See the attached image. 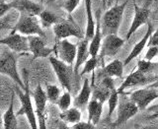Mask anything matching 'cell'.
I'll return each mask as SVG.
<instances>
[{
    "label": "cell",
    "instance_id": "6da1fadb",
    "mask_svg": "<svg viewBox=\"0 0 158 129\" xmlns=\"http://www.w3.org/2000/svg\"><path fill=\"white\" fill-rule=\"evenodd\" d=\"M127 2L128 0H127V1L122 4L114 5L113 7L108 9L105 14L103 15L101 21L102 36L106 37L108 34H118Z\"/></svg>",
    "mask_w": 158,
    "mask_h": 129
},
{
    "label": "cell",
    "instance_id": "7a4b0ae2",
    "mask_svg": "<svg viewBox=\"0 0 158 129\" xmlns=\"http://www.w3.org/2000/svg\"><path fill=\"white\" fill-rule=\"evenodd\" d=\"M25 85L26 88L25 90L20 88L18 85L16 87V93L19 97L20 103H21V107L16 113L17 116L19 115H25L27 117V120L29 122L31 129H39L38 124V118L36 115V111L34 110L32 99H31V94H30V89H29V81L26 78L25 81Z\"/></svg>",
    "mask_w": 158,
    "mask_h": 129
},
{
    "label": "cell",
    "instance_id": "3957f363",
    "mask_svg": "<svg viewBox=\"0 0 158 129\" xmlns=\"http://www.w3.org/2000/svg\"><path fill=\"white\" fill-rule=\"evenodd\" d=\"M12 32H16L23 36H40L46 38V33L42 27L41 22L39 21L37 16L27 14H20L17 23L15 24Z\"/></svg>",
    "mask_w": 158,
    "mask_h": 129
},
{
    "label": "cell",
    "instance_id": "277c9868",
    "mask_svg": "<svg viewBox=\"0 0 158 129\" xmlns=\"http://www.w3.org/2000/svg\"><path fill=\"white\" fill-rule=\"evenodd\" d=\"M48 60L61 87L65 91L71 92L73 86V78L75 77L73 65H69V64L61 61L60 59L54 56H49Z\"/></svg>",
    "mask_w": 158,
    "mask_h": 129
},
{
    "label": "cell",
    "instance_id": "5b68a950",
    "mask_svg": "<svg viewBox=\"0 0 158 129\" xmlns=\"http://www.w3.org/2000/svg\"><path fill=\"white\" fill-rule=\"evenodd\" d=\"M0 74L8 76L16 83V85L25 90L26 85H25V83L19 75L17 59L13 51L4 50L0 54Z\"/></svg>",
    "mask_w": 158,
    "mask_h": 129
},
{
    "label": "cell",
    "instance_id": "8992f818",
    "mask_svg": "<svg viewBox=\"0 0 158 129\" xmlns=\"http://www.w3.org/2000/svg\"><path fill=\"white\" fill-rule=\"evenodd\" d=\"M157 79L158 76L156 75H153V74H144L136 69V70L132 71L130 75L126 77V79L122 83V85L118 87V91L120 94H122L127 89L148 86L150 84L154 83Z\"/></svg>",
    "mask_w": 158,
    "mask_h": 129
},
{
    "label": "cell",
    "instance_id": "52a82bcc",
    "mask_svg": "<svg viewBox=\"0 0 158 129\" xmlns=\"http://www.w3.org/2000/svg\"><path fill=\"white\" fill-rule=\"evenodd\" d=\"M130 99L137 106L139 111H144L153 101L158 99V89L148 85L131 93Z\"/></svg>",
    "mask_w": 158,
    "mask_h": 129
},
{
    "label": "cell",
    "instance_id": "ba28073f",
    "mask_svg": "<svg viewBox=\"0 0 158 129\" xmlns=\"http://www.w3.org/2000/svg\"><path fill=\"white\" fill-rule=\"evenodd\" d=\"M33 98L36 107V115L38 118L39 129H48L47 127V119H46V107H47V94L43 87L39 85L36 87L33 93Z\"/></svg>",
    "mask_w": 158,
    "mask_h": 129
},
{
    "label": "cell",
    "instance_id": "9c48e42d",
    "mask_svg": "<svg viewBox=\"0 0 158 129\" xmlns=\"http://www.w3.org/2000/svg\"><path fill=\"white\" fill-rule=\"evenodd\" d=\"M52 30L57 41L70 37H74L79 39H82L84 38L80 28L77 26V24L73 20H70V21L62 20L61 22L54 25L52 27Z\"/></svg>",
    "mask_w": 158,
    "mask_h": 129
},
{
    "label": "cell",
    "instance_id": "30bf717a",
    "mask_svg": "<svg viewBox=\"0 0 158 129\" xmlns=\"http://www.w3.org/2000/svg\"><path fill=\"white\" fill-rule=\"evenodd\" d=\"M0 44L6 46L10 50L16 53H28L30 51L28 37L11 32L7 37L0 39Z\"/></svg>",
    "mask_w": 158,
    "mask_h": 129
},
{
    "label": "cell",
    "instance_id": "8fae6325",
    "mask_svg": "<svg viewBox=\"0 0 158 129\" xmlns=\"http://www.w3.org/2000/svg\"><path fill=\"white\" fill-rule=\"evenodd\" d=\"M54 52L58 56L57 58L69 65H73L76 59L77 46L70 42L68 39H59L54 46Z\"/></svg>",
    "mask_w": 158,
    "mask_h": 129
},
{
    "label": "cell",
    "instance_id": "7c38bea8",
    "mask_svg": "<svg viewBox=\"0 0 158 129\" xmlns=\"http://www.w3.org/2000/svg\"><path fill=\"white\" fill-rule=\"evenodd\" d=\"M139 111V108L133 103L130 98L127 99L123 97L122 100L118 102V112H117V119L115 121L117 126H120L127 120H130L137 112Z\"/></svg>",
    "mask_w": 158,
    "mask_h": 129
},
{
    "label": "cell",
    "instance_id": "4fadbf2b",
    "mask_svg": "<svg viewBox=\"0 0 158 129\" xmlns=\"http://www.w3.org/2000/svg\"><path fill=\"white\" fill-rule=\"evenodd\" d=\"M46 38L40 36H29V47L30 52L33 54V57L36 58H46L49 57L54 51V48H49L46 44Z\"/></svg>",
    "mask_w": 158,
    "mask_h": 129
},
{
    "label": "cell",
    "instance_id": "5bb4252c",
    "mask_svg": "<svg viewBox=\"0 0 158 129\" xmlns=\"http://www.w3.org/2000/svg\"><path fill=\"white\" fill-rule=\"evenodd\" d=\"M126 39H123L118 34H108L105 37L102 42V51H101V57H114L116 56L118 52L121 50Z\"/></svg>",
    "mask_w": 158,
    "mask_h": 129
},
{
    "label": "cell",
    "instance_id": "9a60e30c",
    "mask_svg": "<svg viewBox=\"0 0 158 129\" xmlns=\"http://www.w3.org/2000/svg\"><path fill=\"white\" fill-rule=\"evenodd\" d=\"M150 16V9L148 7H139L136 3H135V16H133L132 22L130 29H128V32L126 36V41L127 39H130V38L135 34L138 29L141 26H143L144 24L148 22V19Z\"/></svg>",
    "mask_w": 158,
    "mask_h": 129
},
{
    "label": "cell",
    "instance_id": "2e32d148",
    "mask_svg": "<svg viewBox=\"0 0 158 129\" xmlns=\"http://www.w3.org/2000/svg\"><path fill=\"white\" fill-rule=\"evenodd\" d=\"M10 2L12 4V8L17 10L20 14L39 16L44 9L42 4L34 2L32 0H12Z\"/></svg>",
    "mask_w": 158,
    "mask_h": 129
},
{
    "label": "cell",
    "instance_id": "e0dca14e",
    "mask_svg": "<svg viewBox=\"0 0 158 129\" xmlns=\"http://www.w3.org/2000/svg\"><path fill=\"white\" fill-rule=\"evenodd\" d=\"M92 87L89 83V79L85 78L84 79L82 88L79 94L74 99V107L79 108L81 111L87 110V106L89 102H90V98L92 96Z\"/></svg>",
    "mask_w": 158,
    "mask_h": 129
},
{
    "label": "cell",
    "instance_id": "ac0fdd59",
    "mask_svg": "<svg viewBox=\"0 0 158 129\" xmlns=\"http://www.w3.org/2000/svg\"><path fill=\"white\" fill-rule=\"evenodd\" d=\"M89 56H90V53H89V41L83 38L82 39H80V42L77 44V54L73 67L75 76L78 75L79 69L82 66V64H85V62L88 60Z\"/></svg>",
    "mask_w": 158,
    "mask_h": 129
},
{
    "label": "cell",
    "instance_id": "d6986e66",
    "mask_svg": "<svg viewBox=\"0 0 158 129\" xmlns=\"http://www.w3.org/2000/svg\"><path fill=\"white\" fill-rule=\"evenodd\" d=\"M152 33H153V27H152V25L150 23H148L147 31H146L145 34L143 36V38L140 39V41L138 42L135 46H133L132 50L127 55V57L125 59V61H123V65H125V66L127 65L128 63H130L131 61H132L133 59H135V57H137L142 52V50L144 49V47L147 46V42H148V41H149L150 36L152 34Z\"/></svg>",
    "mask_w": 158,
    "mask_h": 129
},
{
    "label": "cell",
    "instance_id": "ffe728a7",
    "mask_svg": "<svg viewBox=\"0 0 158 129\" xmlns=\"http://www.w3.org/2000/svg\"><path fill=\"white\" fill-rule=\"evenodd\" d=\"M85 2V10H86V31L84 34V38L90 42L95 34L96 31V22L94 20L93 12H92V0H84Z\"/></svg>",
    "mask_w": 158,
    "mask_h": 129
},
{
    "label": "cell",
    "instance_id": "44dd1931",
    "mask_svg": "<svg viewBox=\"0 0 158 129\" xmlns=\"http://www.w3.org/2000/svg\"><path fill=\"white\" fill-rule=\"evenodd\" d=\"M100 12H97V19L98 21L96 23V31L95 34L92 38V39L89 42V53L91 57H97L98 52L100 51V48L102 46V33H101V21H100Z\"/></svg>",
    "mask_w": 158,
    "mask_h": 129
},
{
    "label": "cell",
    "instance_id": "7402d4cb",
    "mask_svg": "<svg viewBox=\"0 0 158 129\" xmlns=\"http://www.w3.org/2000/svg\"><path fill=\"white\" fill-rule=\"evenodd\" d=\"M103 103L95 100V99H91L88 103V121L92 122L94 125H97L101 120V116L103 113Z\"/></svg>",
    "mask_w": 158,
    "mask_h": 129
},
{
    "label": "cell",
    "instance_id": "603a6c76",
    "mask_svg": "<svg viewBox=\"0 0 158 129\" xmlns=\"http://www.w3.org/2000/svg\"><path fill=\"white\" fill-rule=\"evenodd\" d=\"M14 97L15 95L12 94L9 107L3 115V129H17L18 127L17 115L14 111Z\"/></svg>",
    "mask_w": 158,
    "mask_h": 129
},
{
    "label": "cell",
    "instance_id": "cb8c5ba5",
    "mask_svg": "<svg viewBox=\"0 0 158 129\" xmlns=\"http://www.w3.org/2000/svg\"><path fill=\"white\" fill-rule=\"evenodd\" d=\"M123 62H122L118 59L111 61L108 65H105L102 69V76H107L111 78H121L123 74Z\"/></svg>",
    "mask_w": 158,
    "mask_h": 129
},
{
    "label": "cell",
    "instance_id": "d4e9b609",
    "mask_svg": "<svg viewBox=\"0 0 158 129\" xmlns=\"http://www.w3.org/2000/svg\"><path fill=\"white\" fill-rule=\"evenodd\" d=\"M40 22L44 29H48L51 27H53L54 25L61 22L63 19H61L59 16H57L56 14H54L53 12L49 11V10L44 9L42 13L39 15Z\"/></svg>",
    "mask_w": 158,
    "mask_h": 129
},
{
    "label": "cell",
    "instance_id": "484cf974",
    "mask_svg": "<svg viewBox=\"0 0 158 129\" xmlns=\"http://www.w3.org/2000/svg\"><path fill=\"white\" fill-rule=\"evenodd\" d=\"M81 116H82L81 111L75 107H69L68 110L59 113L60 119L65 123H69V124H75V123L81 121Z\"/></svg>",
    "mask_w": 158,
    "mask_h": 129
},
{
    "label": "cell",
    "instance_id": "4316f807",
    "mask_svg": "<svg viewBox=\"0 0 158 129\" xmlns=\"http://www.w3.org/2000/svg\"><path fill=\"white\" fill-rule=\"evenodd\" d=\"M113 91L114 90H111L110 88H108L102 82H100V84L92 91V99H95V100L104 103L106 101H108V99Z\"/></svg>",
    "mask_w": 158,
    "mask_h": 129
},
{
    "label": "cell",
    "instance_id": "83f0119b",
    "mask_svg": "<svg viewBox=\"0 0 158 129\" xmlns=\"http://www.w3.org/2000/svg\"><path fill=\"white\" fill-rule=\"evenodd\" d=\"M137 70L144 74H153L154 72L158 71V62H152L146 59H140L137 61Z\"/></svg>",
    "mask_w": 158,
    "mask_h": 129
},
{
    "label": "cell",
    "instance_id": "f1b7e54d",
    "mask_svg": "<svg viewBox=\"0 0 158 129\" xmlns=\"http://www.w3.org/2000/svg\"><path fill=\"white\" fill-rule=\"evenodd\" d=\"M107 102H108V118H111L114 111L118 107V102H120V93H118V89H115L111 93Z\"/></svg>",
    "mask_w": 158,
    "mask_h": 129
},
{
    "label": "cell",
    "instance_id": "f546056e",
    "mask_svg": "<svg viewBox=\"0 0 158 129\" xmlns=\"http://www.w3.org/2000/svg\"><path fill=\"white\" fill-rule=\"evenodd\" d=\"M60 89L56 85H47L46 88V94L48 101L51 102L52 103H56L59 97H60Z\"/></svg>",
    "mask_w": 158,
    "mask_h": 129
},
{
    "label": "cell",
    "instance_id": "4dcf8cb0",
    "mask_svg": "<svg viewBox=\"0 0 158 129\" xmlns=\"http://www.w3.org/2000/svg\"><path fill=\"white\" fill-rule=\"evenodd\" d=\"M56 105L61 111L68 110V108L70 107V105H71V94H70V92L64 91V93L60 97H59Z\"/></svg>",
    "mask_w": 158,
    "mask_h": 129
},
{
    "label": "cell",
    "instance_id": "1f68e13d",
    "mask_svg": "<svg viewBox=\"0 0 158 129\" xmlns=\"http://www.w3.org/2000/svg\"><path fill=\"white\" fill-rule=\"evenodd\" d=\"M99 61L100 60H99L98 56L97 57H91L90 56V58H88V60L85 62V65H84L83 70L80 72V76H83V75H85V74L93 72L98 67Z\"/></svg>",
    "mask_w": 158,
    "mask_h": 129
},
{
    "label": "cell",
    "instance_id": "d6a6232c",
    "mask_svg": "<svg viewBox=\"0 0 158 129\" xmlns=\"http://www.w3.org/2000/svg\"><path fill=\"white\" fill-rule=\"evenodd\" d=\"M117 125L115 122H113L111 120V118H108L105 120H103L102 122H99L96 125L95 129H117Z\"/></svg>",
    "mask_w": 158,
    "mask_h": 129
},
{
    "label": "cell",
    "instance_id": "836d02e7",
    "mask_svg": "<svg viewBox=\"0 0 158 129\" xmlns=\"http://www.w3.org/2000/svg\"><path fill=\"white\" fill-rule=\"evenodd\" d=\"M79 3H80V0H66V1L64 2L63 7L68 14H71L74 10L77 8Z\"/></svg>",
    "mask_w": 158,
    "mask_h": 129
},
{
    "label": "cell",
    "instance_id": "e575fe53",
    "mask_svg": "<svg viewBox=\"0 0 158 129\" xmlns=\"http://www.w3.org/2000/svg\"><path fill=\"white\" fill-rule=\"evenodd\" d=\"M148 115L145 116L146 120H153L158 118V103L147 108Z\"/></svg>",
    "mask_w": 158,
    "mask_h": 129
},
{
    "label": "cell",
    "instance_id": "d590c367",
    "mask_svg": "<svg viewBox=\"0 0 158 129\" xmlns=\"http://www.w3.org/2000/svg\"><path fill=\"white\" fill-rule=\"evenodd\" d=\"M96 125H94L90 121H79L75 124H72L71 129H95Z\"/></svg>",
    "mask_w": 158,
    "mask_h": 129
},
{
    "label": "cell",
    "instance_id": "8d00e7d4",
    "mask_svg": "<svg viewBox=\"0 0 158 129\" xmlns=\"http://www.w3.org/2000/svg\"><path fill=\"white\" fill-rule=\"evenodd\" d=\"M11 9H13L11 2H5L3 0H0V18L4 17Z\"/></svg>",
    "mask_w": 158,
    "mask_h": 129
},
{
    "label": "cell",
    "instance_id": "74e56055",
    "mask_svg": "<svg viewBox=\"0 0 158 129\" xmlns=\"http://www.w3.org/2000/svg\"><path fill=\"white\" fill-rule=\"evenodd\" d=\"M158 55V46H148V50L146 51L144 59L152 61Z\"/></svg>",
    "mask_w": 158,
    "mask_h": 129
},
{
    "label": "cell",
    "instance_id": "f35d334b",
    "mask_svg": "<svg viewBox=\"0 0 158 129\" xmlns=\"http://www.w3.org/2000/svg\"><path fill=\"white\" fill-rule=\"evenodd\" d=\"M11 16L9 15H5L4 17L0 18V31L5 29L10 28V23H11Z\"/></svg>",
    "mask_w": 158,
    "mask_h": 129
},
{
    "label": "cell",
    "instance_id": "ab89813d",
    "mask_svg": "<svg viewBox=\"0 0 158 129\" xmlns=\"http://www.w3.org/2000/svg\"><path fill=\"white\" fill-rule=\"evenodd\" d=\"M147 46H158V27L155 31H153L150 36L149 41L147 42Z\"/></svg>",
    "mask_w": 158,
    "mask_h": 129
},
{
    "label": "cell",
    "instance_id": "60d3db41",
    "mask_svg": "<svg viewBox=\"0 0 158 129\" xmlns=\"http://www.w3.org/2000/svg\"><path fill=\"white\" fill-rule=\"evenodd\" d=\"M135 129H158L155 125H135Z\"/></svg>",
    "mask_w": 158,
    "mask_h": 129
},
{
    "label": "cell",
    "instance_id": "b9f144b4",
    "mask_svg": "<svg viewBox=\"0 0 158 129\" xmlns=\"http://www.w3.org/2000/svg\"><path fill=\"white\" fill-rule=\"evenodd\" d=\"M58 129H71V127L67 126V123L61 120V122L58 123Z\"/></svg>",
    "mask_w": 158,
    "mask_h": 129
},
{
    "label": "cell",
    "instance_id": "7bdbcfd3",
    "mask_svg": "<svg viewBox=\"0 0 158 129\" xmlns=\"http://www.w3.org/2000/svg\"><path fill=\"white\" fill-rule=\"evenodd\" d=\"M2 126H3V115L1 111H0V129L2 128Z\"/></svg>",
    "mask_w": 158,
    "mask_h": 129
},
{
    "label": "cell",
    "instance_id": "ee69618b",
    "mask_svg": "<svg viewBox=\"0 0 158 129\" xmlns=\"http://www.w3.org/2000/svg\"><path fill=\"white\" fill-rule=\"evenodd\" d=\"M149 86H151V87H153V88H157V89H158V79H157V80H156L154 83L150 84Z\"/></svg>",
    "mask_w": 158,
    "mask_h": 129
},
{
    "label": "cell",
    "instance_id": "f6af8a7d",
    "mask_svg": "<svg viewBox=\"0 0 158 129\" xmlns=\"http://www.w3.org/2000/svg\"><path fill=\"white\" fill-rule=\"evenodd\" d=\"M132 1H133V3H135V0H132Z\"/></svg>",
    "mask_w": 158,
    "mask_h": 129
},
{
    "label": "cell",
    "instance_id": "bcb514c9",
    "mask_svg": "<svg viewBox=\"0 0 158 129\" xmlns=\"http://www.w3.org/2000/svg\"><path fill=\"white\" fill-rule=\"evenodd\" d=\"M105 1H106V0H104V2H105Z\"/></svg>",
    "mask_w": 158,
    "mask_h": 129
},
{
    "label": "cell",
    "instance_id": "7dc6e473",
    "mask_svg": "<svg viewBox=\"0 0 158 129\" xmlns=\"http://www.w3.org/2000/svg\"><path fill=\"white\" fill-rule=\"evenodd\" d=\"M42 1H43V0H42Z\"/></svg>",
    "mask_w": 158,
    "mask_h": 129
}]
</instances>
